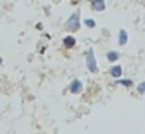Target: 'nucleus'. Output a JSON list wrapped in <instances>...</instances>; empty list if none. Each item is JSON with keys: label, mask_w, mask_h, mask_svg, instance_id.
Returning <instances> with one entry per match:
<instances>
[{"label": "nucleus", "mask_w": 145, "mask_h": 134, "mask_svg": "<svg viewBox=\"0 0 145 134\" xmlns=\"http://www.w3.org/2000/svg\"><path fill=\"white\" fill-rule=\"evenodd\" d=\"M63 41H64V47H66V48H72V47H75V44H76V41H75L73 36H66Z\"/></svg>", "instance_id": "5"}, {"label": "nucleus", "mask_w": 145, "mask_h": 134, "mask_svg": "<svg viewBox=\"0 0 145 134\" xmlns=\"http://www.w3.org/2000/svg\"><path fill=\"white\" fill-rule=\"evenodd\" d=\"M119 83L123 84V86H128V87H129V86L133 84V81H131V80H119Z\"/></svg>", "instance_id": "10"}, {"label": "nucleus", "mask_w": 145, "mask_h": 134, "mask_svg": "<svg viewBox=\"0 0 145 134\" xmlns=\"http://www.w3.org/2000/svg\"><path fill=\"white\" fill-rule=\"evenodd\" d=\"M86 64H88V69L92 73H95L98 70L97 62H95V56H94V50H89L88 52V55H86Z\"/></svg>", "instance_id": "2"}, {"label": "nucleus", "mask_w": 145, "mask_h": 134, "mask_svg": "<svg viewBox=\"0 0 145 134\" xmlns=\"http://www.w3.org/2000/svg\"><path fill=\"white\" fill-rule=\"evenodd\" d=\"M2 61H3V59H2V58H0V64H2Z\"/></svg>", "instance_id": "12"}, {"label": "nucleus", "mask_w": 145, "mask_h": 134, "mask_svg": "<svg viewBox=\"0 0 145 134\" xmlns=\"http://www.w3.org/2000/svg\"><path fill=\"white\" fill-rule=\"evenodd\" d=\"M139 92H140V93L145 92V81H144L142 84H139Z\"/></svg>", "instance_id": "11"}, {"label": "nucleus", "mask_w": 145, "mask_h": 134, "mask_svg": "<svg viewBox=\"0 0 145 134\" xmlns=\"http://www.w3.org/2000/svg\"><path fill=\"white\" fill-rule=\"evenodd\" d=\"M126 41H128V33L125 30H119V44L120 45H125Z\"/></svg>", "instance_id": "6"}, {"label": "nucleus", "mask_w": 145, "mask_h": 134, "mask_svg": "<svg viewBox=\"0 0 145 134\" xmlns=\"http://www.w3.org/2000/svg\"><path fill=\"white\" fill-rule=\"evenodd\" d=\"M80 25H81V20H80V11H76L66 20V30L70 31V33H75V31L80 30Z\"/></svg>", "instance_id": "1"}, {"label": "nucleus", "mask_w": 145, "mask_h": 134, "mask_svg": "<svg viewBox=\"0 0 145 134\" xmlns=\"http://www.w3.org/2000/svg\"><path fill=\"white\" fill-rule=\"evenodd\" d=\"M84 25H86L88 28H95L97 22H95L94 19H91V17H89V19H84Z\"/></svg>", "instance_id": "9"}, {"label": "nucleus", "mask_w": 145, "mask_h": 134, "mask_svg": "<svg viewBox=\"0 0 145 134\" xmlns=\"http://www.w3.org/2000/svg\"><path fill=\"white\" fill-rule=\"evenodd\" d=\"M111 75H112L114 78H120V75H122V67H120V65H114V67L111 69Z\"/></svg>", "instance_id": "8"}, {"label": "nucleus", "mask_w": 145, "mask_h": 134, "mask_svg": "<svg viewBox=\"0 0 145 134\" xmlns=\"http://www.w3.org/2000/svg\"><path fill=\"white\" fill-rule=\"evenodd\" d=\"M106 58H108V61H109V62H116L117 59H119V53L114 52V50H111V52H108Z\"/></svg>", "instance_id": "7"}, {"label": "nucleus", "mask_w": 145, "mask_h": 134, "mask_svg": "<svg viewBox=\"0 0 145 134\" xmlns=\"http://www.w3.org/2000/svg\"><path fill=\"white\" fill-rule=\"evenodd\" d=\"M81 89H83V84H81V81H78V80H73L72 83H70V90H72L73 93H78V92H81Z\"/></svg>", "instance_id": "4"}, {"label": "nucleus", "mask_w": 145, "mask_h": 134, "mask_svg": "<svg viewBox=\"0 0 145 134\" xmlns=\"http://www.w3.org/2000/svg\"><path fill=\"white\" fill-rule=\"evenodd\" d=\"M91 8L94 9V11H97V12H101V11H105V8H106V3H105V0H92Z\"/></svg>", "instance_id": "3"}]
</instances>
